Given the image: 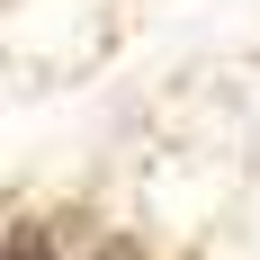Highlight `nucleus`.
Segmentation results:
<instances>
[{
    "label": "nucleus",
    "mask_w": 260,
    "mask_h": 260,
    "mask_svg": "<svg viewBox=\"0 0 260 260\" xmlns=\"http://www.w3.org/2000/svg\"><path fill=\"white\" fill-rule=\"evenodd\" d=\"M18 260H45V242H36V234H18Z\"/></svg>",
    "instance_id": "nucleus-1"
}]
</instances>
